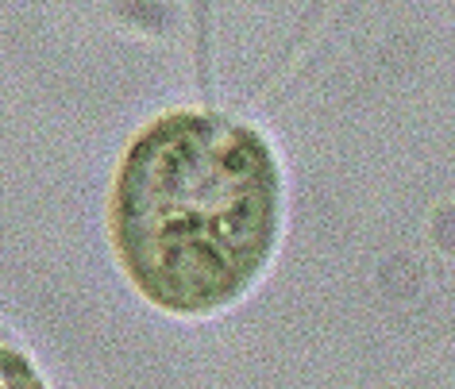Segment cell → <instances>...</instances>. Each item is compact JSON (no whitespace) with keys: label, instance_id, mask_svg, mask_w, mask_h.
Segmentation results:
<instances>
[{"label":"cell","instance_id":"obj_2","mask_svg":"<svg viewBox=\"0 0 455 389\" xmlns=\"http://www.w3.org/2000/svg\"><path fill=\"white\" fill-rule=\"evenodd\" d=\"M43 389V377L36 374V366H31L28 354H20L12 347H0V389Z\"/></svg>","mask_w":455,"mask_h":389},{"label":"cell","instance_id":"obj_1","mask_svg":"<svg viewBox=\"0 0 455 389\" xmlns=\"http://www.w3.org/2000/svg\"><path fill=\"white\" fill-rule=\"evenodd\" d=\"M132 290L170 316H209L263 278L282 235V166L251 123L174 108L128 143L108 201Z\"/></svg>","mask_w":455,"mask_h":389}]
</instances>
